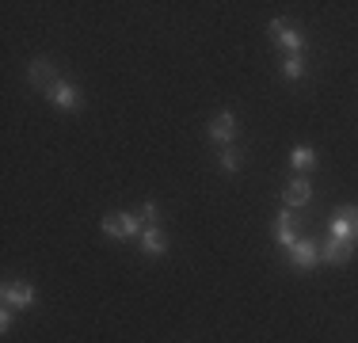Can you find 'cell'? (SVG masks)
Here are the masks:
<instances>
[{"label": "cell", "mask_w": 358, "mask_h": 343, "mask_svg": "<svg viewBox=\"0 0 358 343\" xmlns=\"http://www.w3.org/2000/svg\"><path fill=\"white\" fill-rule=\"evenodd\" d=\"M313 164H317V153L305 149V145H297V149L289 153V168H294V172H309Z\"/></svg>", "instance_id": "cell-13"}, {"label": "cell", "mask_w": 358, "mask_h": 343, "mask_svg": "<svg viewBox=\"0 0 358 343\" xmlns=\"http://www.w3.org/2000/svg\"><path fill=\"white\" fill-rule=\"evenodd\" d=\"M351 252H355V244L328 237V244L320 248V260H324V263H347V260H351Z\"/></svg>", "instance_id": "cell-11"}, {"label": "cell", "mask_w": 358, "mask_h": 343, "mask_svg": "<svg viewBox=\"0 0 358 343\" xmlns=\"http://www.w3.org/2000/svg\"><path fill=\"white\" fill-rule=\"evenodd\" d=\"M103 233L115 237V240H130V237H141V218L138 214H107L103 218Z\"/></svg>", "instance_id": "cell-2"}, {"label": "cell", "mask_w": 358, "mask_h": 343, "mask_svg": "<svg viewBox=\"0 0 358 343\" xmlns=\"http://www.w3.org/2000/svg\"><path fill=\"white\" fill-rule=\"evenodd\" d=\"M313 199V187H309V179H301V176H294L286 183V191H282V202H286V210H301V206H309Z\"/></svg>", "instance_id": "cell-6"}, {"label": "cell", "mask_w": 358, "mask_h": 343, "mask_svg": "<svg viewBox=\"0 0 358 343\" xmlns=\"http://www.w3.org/2000/svg\"><path fill=\"white\" fill-rule=\"evenodd\" d=\"M12 313H15V309H12V305H4V313H0V332L12 328Z\"/></svg>", "instance_id": "cell-17"}, {"label": "cell", "mask_w": 358, "mask_h": 343, "mask_svg": "<svg viewBox=\"0 0 358 343\" xmlns=\"http://www.w3.org/2000/svg\"><path fill=\"white\" fill-rule=\"evenodd\" d=\"M138 240H141V252L145 255H164L168 252V233H164V229H157V225H145V233Z\"/></svg>", "instance_id": "cell-9"}, {"label": "cell", "mask_w": 358, "mask_h": 343, "mask_svg": "<svg viewBox=\"0 0 358 343\" xmlns=\"http://www.w3.org/2000/svg\"><path fill=\"white\" fill-rule=\"evenodd\" d=\"M138 218L141 221H152V218H157V202H145L141 210H138Z\"/></svg>", "instance_id": "cell-16"}, {"label": "cell", "mask_w": 358, "mask_h": 343, "mask_svg": "<svg viewBox=\"0 0 358 343\" xmlns=\"http://www.w3.org/2000/svg\"><path fill=\"white\" fill-rule=\"evenodd\" d=\"M275 240L282 248H294L297 244V233H294V210H282L278 214V221H275Z\"/></svg>", "instance_id": "cell-12"}, {"label": "cell", "mask_w": 358, "mask_h": 343, "mask_svg": "<svg viewBox=\"0 0 358 343\" xmlns=\"http://www.w3.org/2000/svg\"><path fill=\"white\" fill-rule=\"evenodd\" d=\"M206 137L214 145H221V149H225V145H233L236 141V115H233V111H221L214 122L206 126Z\"/></svg>", "instance_id": "cell-3"}, {"label": "cell", "mask_w": 358, "mask_h": 343, "mask_svg": "<svg viewBox=\"0 0 358 343\" xmlns=\"http://www.w3.org/2000/svg\"><path fill=\"white\" fill-rule=\"evenodd\" d=\"M328 237L347 240V244H358V206H339L336 218L328 221Z\"/></svg>", "instance_id": "cell-1"}, {"label": "cell", "mask_w": 358, "mask_h": 343, "mask_svg": "<svg viewBox=\"0 0 358 343\" xmlns=\"http://www.w3.org/2000/svg\"><path fill=\"white\" fill-rule=\"evenodd\" d=\"M271 38H275L282 50H289V54H301V46H305L301 31H297V27H289L286 20H275V23H271Z\"/></svg>", "instance_id": "cell-5"}, {"label": "cell", "mask_w": 358, "mask_h": 343, "mask_svg": "<svg viewBox=\"0 0 358 343\" xmlns=\"http://www.w3.org/2000/svg\"><path fill=\"white\" fill-rule=\"evenodd\" d=\"M4 305L31 309V305H35V286H31V282H23V279H8L4 282Z\"/></svg>", "instance_id": "cell-4"}, {"label": "cell", "mask_w": 358, "mask_h": 343, "mask_svg": "<svg viewBox=\"0 0 358 343\" xmlns=\"http://www.w3.org/2000/svg\"><path fill=\"white\" fill-rule=\"evenodd\" d=\"M289 263H294V267H301V271L317 267V263H320V248L313 244V240H297V244L289 248Z\"/></svg>", "instance_id": "cell-8"}, {"label": "cell", "mask_w": 358, "mask_h": 343, "mask_svg": "<svg viewBox=\"0 0 358 343\" xmlns=\"http://www.w3.org/2000/svg\"><path fill=\"white\" fill-rule=\"evenodd\" d=\"M46 99L54 103V107H62V111H76V107H80V92H76V84H69V80H57L54 88L46 92Z\"/></svg>", "instance_id": "cell-7"}, {"label": "cell", "mask_w": 358, "mask_h": 343, "mask_svg": "<svg viewBox=\"0 0 358 343\" xmlns=\"http://www.w3.org/2000/svg\"><path fill=\"white\" fill-rule=\"evenodd\" d=\"M221 172H229V176H233V172H241V149H233V145H225V149H221Z\"/></svg>", "instance_id": "cell-14"}, {"label": "cell", "mask_w": 358, "mask_h": 343, "mask_svg": "<svg viewBox=\"0 0 358 343\" xmlns=\"http://www.w3.org/2000/svg\"><path fill=\"white\" fill-rule=\"evenodd\" d=\"M282 76H286V80H301V76H305L301 54H289V57H286V62H282Z\"/></svg>", "instance_id": "cell-15"}, {"label": "cell", "mask_w": 358, "mask_h": 343, "mask_svg": "<svg viewBox=\"0 0 358 343\" xmlns=\"http://www.w3.org/2000/svg\"><path fill=\"white\" fill-rule=\"evenodd\" d=\"M62 80V76H57V69L46 62V57H38L35 65H31V84H35V88H42V92H50L54 88V84Z\"/></svg>", "instance_id": "cell-10"}]
</instances>
